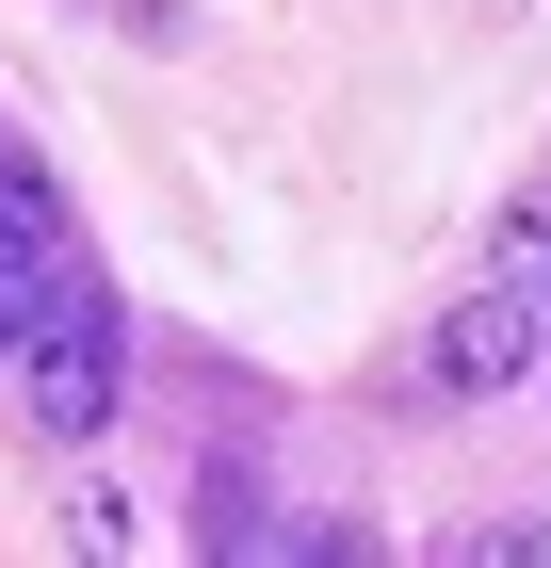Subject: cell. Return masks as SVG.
Listing matches in <instances>:
<instances>
[{
  "instance_id": "1",
  "label": "cell",
  "mask_w": 551,
  "mask_h": 568,
  "mask_svg": "<svg viewBox=\"0 0 551 568\" xmlns=\"http://www.w3.org/2000/svg\"><path fill=\"white\" fill-rule=\"evenodd\" d=\"M0 357H17V406H33V438H98V423L130 406V357H114V293H98L82 261L49 276V308H33V325H17Z\"/></svg>"
},
{
  "instance_id": "3",
  "label": "cell",
  "mask_w": 551,
  "mask_h": 568,
  "mask_svg": "<svg viewBox=\"0 0 551 568\" xmlns=\"http://www.w3.org/2000/svg\"><path fill=\"white\" fill-rule=\"evenodd\" d=\"M195 504H212V552H259V536H276V520H259V487H244V471H212Z\"/></svg>"
},
{
  "instance_id": "2",
  "label": "cell",
  "mask_w": 551,
  "mask_h": 568,
  "mask_svg": "<svg viewBox=\"0 0 551 568\" xmlns=\"http://www.w3.org/2000/svg\"><path fill=\"white\" fill-rule=\"evenodd\" d=\"M535 342H551V308L519 293V261H503V276H470V293L438 308V342H422V374H438V390H455V406H487V390H519V374H535Z\"/></svg>"
}]
</instances>
